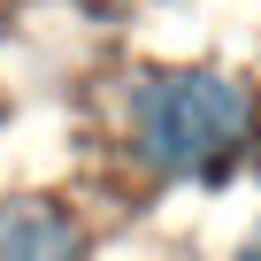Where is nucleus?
I'll list each match as a JSON object with an SVG mask.
<instances>
[{
    "instance_id": "obj_1",
    "label": "nucleus",
    "mask_w": 261,
    "mask_h": 261,
    "mask_svg": "<svg viewBox=\"0 0 261 261\" xmlns=\"http://www.w3.org/2000/svg\"><path fill=\"white\" fill-rule=\"evenodd\" d=\"M130 123L154 169H207L253 130V100L215 69H185V77H146L130 92Z\"/></svg>"
},
{
    "instance_id": "obj_2",
    "label": "nucleus",
    "mask_w": 261,
    "mask_h": 261,
    "mask_svg": "<svg viewBox=\"0 0 261 261\" xmlns=\"http://www.w3.org/2000/svg\"><path fill=\"white\" fill-rule=\"evenodd\" d=\"M85 238L62 207L46 200H8L0 207V261H77Z\"/></svg>"
},
{
    "instance_id": "obj_3",
    "label": "nucleus",
    "mask_w": 261,
    "mask_h": 261,
    "mask_svg": "<svg viewBox=\"0 0 261 261\" xmlns=\"http://www.w3.org/2000/svg\"><path fill=\"white\" fill-rule=\"evenodd\" d=\"M85 8H123V0H85Z\"/></svg>"
},
{
    "instance_id": "obj_4",
    "label": "nucleus",
    "mask_w": 261,
    "mask_h": 261,
    "mask_svg": "<svg viewBox=\"0 0 261 261\" xmlns=\"http://www.w3.org/2000/svg\"><path fill=\"white\" fill-rule=\"evenodd\" d=\"M246 261H261V246H246Z\"/></svg>"
}]
</instances>
